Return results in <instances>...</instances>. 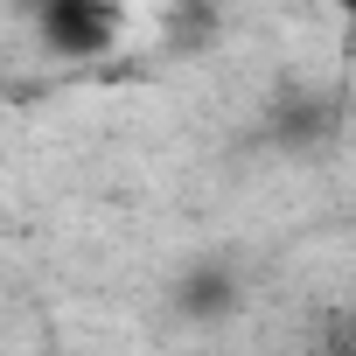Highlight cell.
I'll return each mask as SVG.
<instances>
[{"instance_id": "cell-1", "label": "cell", "mask_w": 356, "mask_h": 356, "mask_svg": "<svg viewBox=\"0 0 356 356\" xmlns=\"http://www.w3.org/2000/svg\"><path fill=\"white\" fill-rule=\"evenodd\" d=\"M119 35H126L119 0H35V42L56 63H98L119 49Z\"/></svg>"}, {"instance_id": "cell-2", "label": "cell", "mask_w": 356, "mask_h": 356, "mask_svg": "<svg viewBox=\"0 0 356 356\" xmlns=\"http://www.w3.org/2000/svg\"><path fill=\"white\" fill-rule=\"evenodd\" d=\"M182 307H189V314H224V307H231V293H224V273H203V280H189V286H182Z\"/></svg>"}, {"instance_id": "cell-3", "label": "cell", "mask_w": 356, "mask_h": 356, "mask_svg": "<svg viewBox=\"0 0 356 356\" xmlns=\"http://www.w3.org/2000/svg\"><path fill=\"white\" fill-rule=\"evenodd\" d=\"M321 8H335L342 22H356V0H321Z\"/></svg>"}]
</instances>
